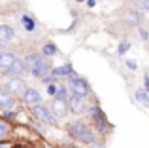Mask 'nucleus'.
Segmentation results:
<instances>
[{
  "label": "nucleus",
  "instance_id": "f257e3e1",
  "mask_svg": "<svg viewBox=\"0 0 149 148\" xmlns=\"http://www.w3.org/2000/svg\"><path fill=\"white\" fill-rule=\"evenodd\" d=\"M68 133L72 135L74 139H77V141L81 142H87V144H95V131L89 127V123L85 122H72L68 123Z\"/></svg>",
  "mask_w": 149,
  "mask_h": 148
},
{
  "label": "nucleus",
  "instance_id": "f03ea898",
  "mask_svg": "<svg viewBox=\"0 0 149 148\" xmlns=\"http://www.w3.org/2000/svg\"><path fill=\"white\" fill-rule=\"evenodd\" d=\"M25 68H29L34 76H40V78H44L45 74L51 70L49 63L44 59V55H40V53H30V55H26Z\"/></svg>",
  "mask_w": 149,
  "mask_h": 148
},
{
  "label": "nucleus",
  "instance_id": "7ed1b4c3",
  "mask_svg": "<svg viewBox=\"0 0 149 148\" xmlns=\"http://www.w3.org/2000/svg\"><path fill=\"white\" fill-rule=\"evenodd\" d=\"M68 85H70V89H72V95H76V97H81V99H87V95H89V84L83 80V78H79V76H70V80H68Z\"/></svg>",
  "mask_w": 149,
  "mask_h": 148
},
{
  "label": "nucleus",
  "instance_id": "20e7f679",
  "mask_svg": "<svg viewBox=\"0 0 149 148\" xmlns=\"http://www.w3.org/2000/svg\"><path fill=\"white\" fill-rule=\"evenodd\" d=\"M4 89H6L10 95H23V93L26 91V85H25V82L21 80V78H15V76H11L10 80H6V84H4Z\"/></svg>",
  "mask_w": 149,
  "mask_h": 148
},
{
  "label": "nucleus",
  "instance_id": "39448f33",
  "mask_svg": "<svg viewBox=\"0 0 149 148\" xmlns=\"http://www.w3.org/2000/svg\"><path fill=\"white\" fill-rule=\"evenodd\" d=\"M34 114H36L38 118L42 120V122L49 123V125H55V123H57V118L53 116V112H51L49 108H45V106H40V104H36V106H34Z\"/></svg>",
  "mask_w": 149,
  "mask_h": 148
},
{
  "label": "nucleus",
  "instance_id": "423d86ee",
  "mask_svg": "<svg viewBox=\"0 0 149 148\" xmlns=\"http://www.w3.org/2000/svg\"><path fill=\"white\" fill-rule=\"evenodd\" d=\"M85 108H87L85 99L76 97V95H70V99H68V110L70 112H74V114H81V112H85Z\"/></svg>",
  "mask_w": 149,
  "mask_h": 148
},
{
  "label": "nucleus",
  "instance_id": "0eeeda50",
  "mask_svg": "<svg viewBox=\"0 0 149 148\" xmlns=\"http://www.w3.org/2000/svg\"><path fill=\"white\" fill-rule=\"evenodd\" d=\"M51 112H53L55 118H64L68 114V103L62 101V99H55L51 103Z\"/></svg>",
  "mask_w": 149,
  "mask_h": 148
},
{
  "label": "nucleus",
  "instance_id": "6e6552de",
  "mask_svg": "<svg viewBox=\"0 0 149 148\" xmlns=\"http://www.w3.org/2000/svg\"><path fill=\"white\" fill-rule=\"evenodd\" d=\"M91 116H93V120H95L96 129H98V131H104L106 127H108V122H106L104 110H100L98 106H93V108H91Z\"/></svg>",
  "mask_w": 149,
  "mask_h": 148
},
{
  "label": "nucleus",
  "instance_id": "1a4fd4ad",
  "mask_svg": "<svg viewBox=\"0 0 149 148\" xmlns=\"http://www.w3.org/2000/svg\"><path fill=\"white\" fill-rule=\"evenodd\" d=\"M25 70H26V68H25V63H23V61H17V59H15L13 63H11V65H10V67H8L4 72H6V74H10V76L19 78V74H23Z\"/></svg>",
  "mask_w": 149,
  "mask_h": 148
},
{
  "label": "nucleus",
  "instance_id": "9d476101",
  "mask_svg": "<svg viewBox=\"0 0 149 148\" xmlns=\"http://www.w3.org/2000/svg\"><path fill=\"white\" fill-rule=\"evenodd\" d=\"M23 99H25V103L26 104H38L42 101V95H40V91H36V89H26L25 93H23Z\"/></svg>",
  "mask_w": 149,
  "mask_h": 148
},
{
  "label": "nucleus",
  "instance_id": "9b49d317",
  "mask_svg": "<svg viewBox=\"0 0 149 148\" xmlns=\"http://www.w3.org/2000/svg\"><path fill=\"white\" fill-rule=\"evenodd\" d=\"M15 103V97L10 95L4 87H0V108H11Z\"/></svg>",
  "mask_w": 149,
  "mask_h": 148
},
{
  "label": "nucleus",
  "instance_id": "f8f14e48",
  "mask_svg": "<svg viewBox=\"0 0 149 148\" xmlns=\"http://www.w3.org/2000/svg\"><path fill=\"white\" fill-rule=\"evenodd\" d=\"M13 36H15V30L10 25H0V44H6V42L13 40Z\"/></svg>",
  "mask_w": 149,
  "mask_h": 148
},
{
  "label": "nucleus",
  "instance_id": "ddd939ff",
  "mask_svg": "<svg viewBox=\"0 0 149 148\" xmlns=\"http://www.w3.org/2000/svg\"><path fill=\"white\" fill-rule=\"evenodd\" d=\"M53 74L55 76H74V68L72 65H62V67H55L53 68Z\"/></svg>",
  "mask_w": 149,
  "mask_h": 148
},
{
  "label": "nucleus",
  "instance_id": "4468645a",
  "mask_svg": "<svg viewBox=\"0 0 149 148\" xmlns=\"http://www.w3.org/2000/svg\"><path fill=\"white\" fill-rule=\"evenodd\" d=\"M15 61V57H13V53H8V51H0V68H4L6 70L8 67H10L11 63Z\"/></svg>",
  "mask_w": 149,
  "mask_h": 148
},
{
  "label": "nucleus",
  "instance_id": "2eb2a0df",
  "mask_svg": "<svg viewBox=\"0 0 149 148\" xmlns=\"http://www.w3.org/2000/svg\"><path fill=\"white\" fill-rule=\"evenodd\" d=\"M127 23L128 25H134V27H140V23H142V13L136 11V10L128 11L127 13Z\"/></svg>",
  "mask_w": 149,
  "mask_h": 148
},
{
  "label": "nucleus",
  "instance_id": "dca6fc26",
  "mask_svg": "<svg viewBox=\"0 0 149 148\" xmlns=\"http://www.w3.org/2000/svg\"><path fill=\"white\" fill-rule=\"evenodd\" d=\"M21 23H23V27H25L29 32H32L34 27H36V25H34V19L30 17V15H23V17H21Z\"/></svg>",
  "mask_w": 149,
  "mask_h": 148
},
{
  "label": "nucleus",
  "instance_id": "f3484780",
  "mask_svg": "<svg viewBox=\"0 0 149 148\" xmlns=\"http://www.w3.org/2000/svg\"><path fill=\"white\" fill-rule=\"evenodd\" d=\"M136 11H149V0H134Z\"/></svg>",
  "mask_w": 149,
  "mask_h": 148
},
{
  "label": "nucleus",
  "instance_id": "a211bd4d",
  "mask_svg": "<svg viewBox=\"0 0 149 148\" xmlns=\"http://www.w3.org/2000/svg\"><path fill=\"white\" fill-rule=\"evenodd\" d=\"M134 97L140 101V103H143V104H149V93L146 91V89H138Z\"/></svg>",
  "mask_w": 149,
  "mask_h": 148
},
{
  "label": "nucleus",
  "instance_id": "6ab92c4d",
  "mask_svg": "<svg viewBox=\"0 0 149 148\" xmlns=\"http://www.w3.org/2000/svg\"><path fill=\"white\" fill-rule=\"evenodd\" d=\"M8 133H10V123L4 122V120H0V141L8 137Z\"/></svg>",
  "mask_w": 149,
  "mask_h": 148
},
{
  "label": "nucleus",
  "instance_id": "aec40b11",
  "mask_svg": "<svg viewBox=\"0 0 149 148\" xmlns=\"http://www.w3.org/2000/svg\"><path fill=\"white\" fill-rule=\"evenodd\" d=\"M55 97H57V99L66 101V97H68V89H66L64 85H58V87H57V91H55Z\"/></svg>",
  "mask_w": 149,
  "mask_h": 148
},
{
  "label": "nucleus",
  "instance_id": "412c9836",
  "mask_svg": "<svg viewBox=\"0 0 149 148\" xmlns=\"http://www.w3.org/2000/svg\"><path fill=\"white\" fill-rule=\"evenodd\" d=\"M42 51H44V55H55V53H57V46L55 44H45L44 48H42Z\"/></svg>",
  "mask_w": 149,
  "mask_h": 148
},
{
  "label": "nucleus",
  "instance_id": "4be33fe9",
  "mask_svg": "<svg viewBox=\"0 0 149 148\" xmlns=\"http://www.w3.org/2000/svg\"><path fill=\"white\" fill-rule=\"evenodd\" d=\"M128 48H130V44H128V42H121V44H119V49H117V53H119V55H125V53L128 51Z\"/></svg>",
  "mask_w": 149,
  "mask_h": 148
},
{
  "label": "nucleus",
  "instance_id": "5701e85b",
  "mask_svg": "<svg viewBox=\"0 0 149 148\" xmlns=\"http://www.w3.org/2000/svg\"><path fill=\"white\" fill-rule=\"evenodd\" d=\"M127 67L130 68V70H136V68H138V65H136V61H127Z\"/></svg>",
  "mask_w": 149,
  "mask_h": 148
},
{
  "label": "nucleus",
  "instance_id": "b1692460",
  "mask_svg": "<svg viewBox=\"0 0 149 148\" xmlns=\"http://www.w3.org/2000/svg\"><path fill=\"white\" fill-rule=\"evenodd\" d=\"M140 38H142V40H147V38H149V34H147V30H143V29H140Z\"/></svg>",
  "mask_w": 149,
  "mask_h": 148
},
{
  "label": "nucleus",
  "instance_id": "393cba45",
  "mask_svg": "<svg viewBox=\"0 0 149 148\" xmlns=\"http://www.w3.org/2000/svg\"><path fill=\"white\" fill-rule=\"evenodd\" d=\"M55 91H57V85H53V84H51L49 87H47V93H49V95H55Z\"/></svg>",
  "mask_w": 149,
  "mask_h": 148
},
{
  "label": "nucleus",
  "instance_id": "a878e982",
  "mask_svg": "<svg viewBox=\"0 0 149 148\" xmlns=\"http://www.w3.org/2000/svg\"><path fill=\"white\" fill-rule=\"evenodd\" d=\"M143 82H146V91L149 93V72L146 74V80H143Z\"/></svg>",
  "mask_w": 149,
  "mask_h": 148
},
{
  "label": "nucleus",
  "instance_id": "bb28decb",
  "mask_svg": "<svg viewBox=\"0 0 149 148\" xmlns=\"http://www.w3.org/2000/svg\"><path fill=\"white\" fill-rule=\"evenodd\" d=\"M87 4H89V8H95V6H96L95 0H87Z\"/></svg>",
  "mask_w": 149,
  "mask_h": 148
},
{
  "label": "nucleus",
  "instance_id": "cd10ccee",
  "mask_svg": "<svg viewBox=\"0 0 149 148\" xmlns=\"http://www.w3.org/2000/svg\"><path fill=\"white\" fill-rule=\"evenodd\" d=\"M62 148H76V146H62Z\"/></svg>",
  "mask_w": 149,
  "mask_h": 148
},
{
  "label": "nucleus",
  "instance_id": "c85d7f7f",
  "mask_svg": "<svg viewBox=\"0 0 149 148\" xmlns=\"http://www.w3.org/2000/svg\"><path fill=\"white\" fill-rule=\"evenodd\" d=\"M13 148H25V146H13Z\"/></svg>",
  "mask_w": 149,
  "mask_h": 148
},
{
  "label": "nucleus",
  "instance_id": "c756f323",
  "mask_svg": "<svg viewBox=\"0 0 149 148\" xmlns=\"http://www.w3.org/2000/svg\"><path fill=\"white\" fill-rule=\"evenodd\" d=\"M2 146H4V144H2V142H0V148H2Z\"/></svg>",
  "mask_w": 149,
  "mask_h": 148
},
{
  "label": "nucleus",
  "instance_id": "7c9ffc66",
  "mask_svg": "<svg viewBox=\"0 0 149 148\" xmlns=\"http://www.w3.org/2000/svg\"><path fill=\"white\" fill-rule=\"evenodd\" d=\"M0 49H2V44H0Z\"/></svg>",
  "mask_w": 149,
  "mask_h": 148
},
{
  "label": "nucleus",
  "instance_id": "2f4dec72",
  "mask_svg": "<svg viewBox=\"0 0 149 148\" xmlns=\"http://www.w3.org/2000/svg\"><path fill=\"white\" fill-rule=\"evenodd\" d=\"M45 148H51V146H45Z\"/></svg>",
  "mask_w": 149,
  "mask_h": 148
},
{
  "label": "nucleus",
  "instance_id": "473e14b6",
  "mask_svg": "<svg viewBox=\"0 0 149 148\" xmlns=\"http://www.w3.org/2000/svg\"><path fill=\"white\" fill-rule=\"evenodd\" d=\"M79 2H83V0H79Z\"/></svg>",
  "mask_w": 149,
  "mask_h": 148
}]
</instances>
